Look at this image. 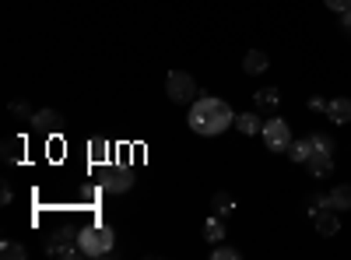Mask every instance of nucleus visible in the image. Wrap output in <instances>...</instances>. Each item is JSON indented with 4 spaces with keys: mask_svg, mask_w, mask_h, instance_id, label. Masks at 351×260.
Returning <instances> with one entry per match:
<instances>
[{
    "mask_svg": "<svg viewBox=\"0 0 351 260\" xmlns=\"http://www.w3.org/2000/svg\"><path fill=\"white\" fill-rule=\"evenodd\" d=\"M190 130L200 134V137H218L225 134L228 127H236V113L225 99H215V95H200L190 102Z\"/></svg>",
    "mask_w": 351,
    "mask_h": 260,
    "instance_id": "1",
    "label": "nucleus"
},
{
    "mask_svg": "<svg viewBox=\"0 0 351 260\" xmlns=\"http://www.w3.org/2000/svg\"><path fill=\"white\" fill-rule=\"evenodd\" d=\"M112 225H84L81 228V253L84 257H109L112 253Z\"/></svg>",
    "mask_w": 351,
    "mask_h": 260,
    "instance_id": "2",
    "label": "nucleus"
},
{
    "mask_svg": "<svg viewBox=\"0 0 351 260\" xmlns=\"http://www.w3.org/2000/svg\"><path fill=\"white\" fill-rule=\"evenodd\" d=\"M46 253L56 257V260H77V257H84L81 253V228H77V233H74V228H64V233L49 236Z\"/></svg>",
    "mask_w": 351,
    "mask_h": 260,
    "instance_id": "3",
    "label": "nucleus"
},
{
    "mask_svg": "<svg viewBox=\"0 0 351 260\" xmlns=\"http://www.w3.org/2000/svg\"><path fill=\"white\" fill-rule=\"evenodd\" d=\"M165 95L176 102V106H190L197 99V81L186 74V71H172L165 78Z\"/></svg>",
    "mask_w": 351,
    "mask_h": 260,
    "instance_id": "4",
    "label": "nucleus"
},
{
    "mask_svg": "<svg viewBox=\"0 0 351 260\" xmlns=\"http://www.w3.org/2000/svg\"><path fill=\"white\" fill-rule=\"evenodd\" d=\"M260 137H263V144H267V152H288V144H291V127H288L285 120L274 117V120L263 123Z\"/></svg>",
    "mask_w": 351,
    "mask_h": 260,
    "instance_id": "5",
    "label": "nucleus"
},
{
    "mask_svg": "<svg viewBox=\"0 0 351 260\" xmlns=\"http://www.w3.org/2000/svg\"><path fill=\"white\" fill-rule=\"evenodd\" d=\"M28 123H32L36 134H64V127H67L64 123V113H56V109H39Z\"/></svg>",
    "mask_w": 351,
    "mask_h": 260,
    "instance_id": "6",
    "label": "nucleus"
},
{
    "mask_svg": "<svg viewBox=\"0 0 351 260\" xmlns=\"http://www.w3.org/2000/svg\"><path fill=\"white\" fill-rule=\"evenodd\" d=\"M102 187H106V193H127V190L134 187V172L116 165V169H109V172H106Z\"/></svg>",
    "mask_w": 351,
    "mask_h": 260,
    "instance_id": "7",
    "label": "nucleus"
},
{
    "mask_svg": "<svg viewBox=\"0 0 351 260\" xmlns=\"http://www.w3.org/2000/svg\"><path fill=\"white\" fill-rule=\"evenodd\" d=\"M306 169L313 172L316 180L330 176V172H334V152H316V148H313V155L306 158Z\"/></svg>",
    "mask_w": 351,
    "mask_h": 260,
    "instance_id": "8",
    "label": "nucleus"
},
{
    "mask_svg": "<svg viewBox=\"0 0 351 260\" xmlns=\"http://www.w3.org/2000/svg\"><path fill=\"white\" fill-rule=\"evenodd\" d=\"M313 222H316V233H319V236H337V233H341V218H337L330 208H324L319 215H313Z\"/></svg>",
    "mask_w": 351,
    "mask_h": 260,
    "instance_id": "9",
    "label": "nucleus"
},
{
    "mask_svg": "<svg viewBox=\"0 0 351 260\" xmlns=\"http://www.w3.org/2000/svg\"><path fill=\"white\" fill-rule=\"evenodd\" d=\"M327 117H330V123H351V99H330Z\"/></svg>",
    "mask_w": 351,
    "mask_h": 260,
    "instance_id": "10",
    "label": "nucleus"
},
{
    "mask_svg": "<svg viewBox=\"0 0 351 260\" xmlns=\"http://www.w3.org/2000/svg\"><path fill=\"white\" fill-rule=\"evenodd\" d=\"M236 130L246 134V137H253V134L263 130V120L256 117V113H236Z\"/></svg>",
    "mask_w": 351,
    "mask_h": 260,
    "instance_id": "11",
    "label": "nucleus"
},
{
    "mask_svg": "<svg viewBox=\"0 0 351 260\" xmlns=\"http://www.w3.org/2000/svg\"><path fill=\"white\" fill-rule=\"evenodd\" d=\"M327 200H330V208H334V211H351V183L334 187V190L327 193Z\"/></svg>",
    "mask_w": 351,
    "mask_h": 260,
    "instance_id": "12",
    "label": "nucleus"
},
{
    "mask_svg": "<svg viewBox=\"0 0 351 260\" xmlns=\"http://www.w3.org/2000/svg\"><path fill=\"white\" fill-rule=\"evenodd\" d=\"M243 71H246V74H263V71H267V53L250 49V53L243 56Z\"/></svg>",
    "mask_w": 351,
    "mask_h": 260,
    "instance_id": "13",
    "label": "nucleus"
},
{
    "mask_svg": "<svg viewBox=\"0 0 351 260\" xmlns=\"http://www.w3.org/2000/svg\"><path fill=\"white\" fill-rule=\"evenodd\" d=\"M253 102H256V109L274 113V109H278V102H281V95H278V88H260V92L253 95Z\"/></svg>",
    "mask_w": 351,
    "mask_h": 260,
    "instance_id": "14",
    "label": "nucleus"
},
{
    "mask_svg": "<svg viewBox=\"0 0 351 260\" xmlns=\"http://www.w3.org/2000/svg\"><path fill=\"white\" fill-rule=\"evenodd\" d=\"M204 239H208L211 246H215V243H225V225H221V215L208 218V225H204Z\"/></svg>",
    "mask_w": 351,
    "mask_h": 260,
    "instance_id": "15",
    "label": "nucleus"
},
{
    "mask_svg": "<svg viewBox=\"0 0 351 260\" xmlns=\"http://www.w3.org/2000/svg\"><path fill=\"white\" fill-rule=\"evenodd\" d=\"M309 155H313V141H309V137L291 141V144H288V158H291V162H306Z\"/></svg>",
    "mask_w": 351,
    "mask_h": 260,
    "instance_id": "16",
    "label": "nucleus"
},
{
    "mask_svg": "<svg viewBox=\"0 0 351 260\" xmlns=\"http://www.w3.org/2000/svg\"><path fill=\"white\" fill-rule=\"evenodd\" d=\"M211 208H215V215L228 218L232 211H236V200H232L228 193H215V197H211Z\"/></svg>",
    "mask_w": 351,
    "mask_h": 260,
    "instance_id": "17",
    "label": "nucleus"
},
{
    "mask_svg": "<svg viewBox=\"0 0 351 260\" xmlns=\"http://www.w3.org/2000/svg\"><path fill=\"white\" fill-rule=\"evenodd\" d=\"M0 257H4V260H25L28 250L21 243H14V239H4V243H0Z\"/></svg>",
    "mask_w": 351,
    "mask_h": 260,
    "instance_id": "18",
    "label": "nucleus"
},
{
    "mask_svg": "<svg viewBox=\"0 0 351 260\" xmlns=\"http://www.w3.org/2000/svg\"><path fill=\"white\" fill-rule=\"evenodd\" d=\"M21 152H25V141H21V137H8V141H4V158H8V162H18Z\"/></svg>",
    "mask_w": 351,
    "mask_h": 260,
    "instance_id": "19",
    "label": "nucleus"
},
{
    "mask_svg": "<svg viewBox=\"0 0 351 260\" xmlns=\"http://www.w3.org/2000/svg\"><path fill=\"white\" fill-rule=\"evenodd\" d=\"M324 208H330V200H327V193H313L309 200H306V211L309 215H319Z\"/></svg>",
    "mask_w": 351,
    "mask_h": 260,
    "instance_id": "20",
    "label": "nucleus"
},
{
    "mask_svg": "<svg viewBox=\"0 0 351 260\" xmlns=\"http://www.w3.org/2000/svg\"><path fill=\"white\" fill-rule=\"evenodd\" d=\"M211 257H215V260H239V250H236V246H225V243H215Z\"/></svg>",
    "mask_w": 351,
    "mask_h": 260,
    "instance_id": "21",
    "label": "nucleus"
},
{
    "mask_svg": "<svg viewBox=\"0 0 351 260\" xmlns=\"http://www.w3.org/2000/svg\"><path fill=\"white\" fill-rule=\"evenodd\" d=\"M309 141H313L316 152H334V141H330L327 134H309Z\"/></svg>",
    "mask_w": 351,
    "mask_h": 260,
    "instance_id": "22",
    "label": "nucleus"
},
{
    "mask_svg": "<svg viewBox=\"0 0 351 260\" xmlns=\"http://www.w3.org/2000/svg\"><path fill=\"white\" fill-rule=\"evenodd\" d=\"M8 109H11V117H18V120H32L36 117V113L28 109V102H11Z\"/></svg>",
    "mask_w": 351,
    "mask_h": 260,
    "instance_id": "23",
    "label": "nucleus"
},
{
    "mask_svg": "<svg viewBox=\"0 0 351 260\" xmlns=\"http://www.w3.org/2000/svg\"><path fill=\"white\" fill-rule=\"evenodd\" d=\"M324 4H327L330 11H337V14H344V11H351V0H324Z\"/></svg>",
    "mask_w": 351,
    "mask_h": 260,
    "instance_id": "24",
    "label": "nucleus"
},
{
    "mask_svg": "<svg viewBox=\"0 0 351 260\" xmlns=\"http://www.w3.org/2000/svg\"><path fill=\"white\" fill-rule=\"evenodd\" d=\"M106 152H109V144H102V141H92V158H95V162H99Z\"/></svg>",
    "mask_w": 351,
    "mask_h": 260,
    "instance_id": "25",
    "label": "nucleus"
},
{
    "mask_svg": "<svg viewBox=\"0 0 351 260\" xmlns=\"http://www.w3.org/2000/svg\"><path fill=\"white\" fill-rule=\"evenodd\" d=\"M0 200H4V204H11V200H14V190H11V183H4V190H0Z\"/></svg>",
    "mask_w": 351,
    "mask_h": 260,
    "instance_id": "26",
    "label": "nucleus"
},
{
    "mask_svg": "<svg viewBox=\"0 0 351 260\" xmlns=\"http://www.w3.org/2000/svg\"><path fill=\"white\" fill-rule=\"evenodd\" d=\"M309 109H313V113H327V102H324V99H309Z\"/></svg>",
    "mask_w": 351,
    "mask_h": 260,
    "instance_id": "27",
    "label": "nucleus"
},
{
    "mask_svg": "<svg viewBox=\"0 0 351 260\" xmlns=\"http://www.w3.org/2000/svg\"><path fill=\"white\" fill-rule=\"evenodd\" d=\"M341 28L351 36V11H344V14H341Z\"/></svg>",
    "mask_w": 351,
    "mask_h": 260,
    "instance_id": "28",
    "label": "nucleus"
}]
</instances>
